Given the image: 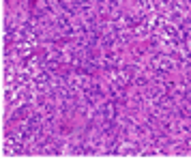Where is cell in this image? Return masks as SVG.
<instances>
[]
</instances>
